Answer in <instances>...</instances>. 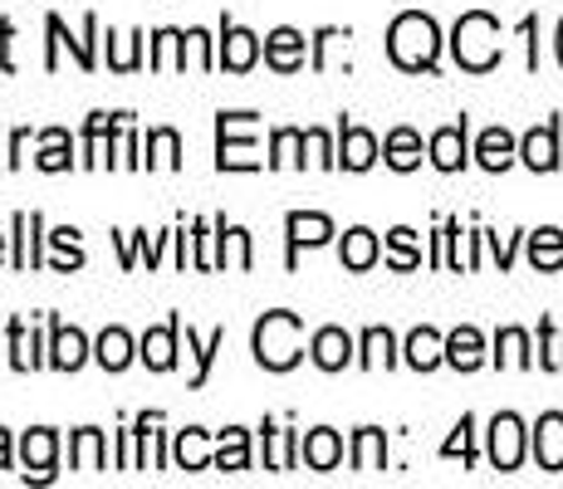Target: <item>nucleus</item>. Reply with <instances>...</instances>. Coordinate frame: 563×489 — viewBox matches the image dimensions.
I'll return each mask as SVG.
<instances>
[{
	"label": "nucleus",
	"instance_id": "1",
	"mask_svg": "<svg viewBox=\"0 0 563 489\" xmlns=\"http://www.w3.org/2000/svg\"><path fill=\"white\" fill-rule=\"evenodd\" d=\"M387 54H393V64H397V69H407V74L437 69V54H441L437 20L421 15V10H407V15H397L393 30H387Z\"/></svg>",
	"mask_w": 563,
	"mask_h": 489
},
{
	"label": "nucleus",
	"instance_id": "2",
	"mask_svg": "<svg viewBox=\"0 0 563 489\" xmlns=\"http://www.w3.org/2000/svg\"><path fill=\"white\" fill-rule=\"evenodd\" d=\"M451 49H456V64L471 74H490L500 64V20L485 15V10H471V15L456 20L451 30Z\"/></svg>",
	"mask_w": 563,
	"mask_h": 489
},
{
	"label": "nucleus",
	"instance_id": "3",
	"mask_svg": "<svg viewBox=\"0 0 563 489\" xmlns=\"http://www.w3.org/2000/svg\"><path fill=\"white\" fill-rule=\"evenodd\" d=\"M299 338H305L299 313H285V309L265 313V319L255 323V357H260V367H269V373H289V367L305 357Z\"/></svg>",
	"mask_w": 563,
	"mask_h": 489
},
{
	"label": "nucleus",
	"instance_id": "4",
	"mask_svg": "<svg viewBox=\"0 0 563 489\" xmlns=\"http://www.w3.org/2000/svg\"><path fill=\"white\" fill-rule=\"evenodd\" d=\"M221 171H251L260 167V157H255V143H251V133H255V113H221Z\"/></svg>",
	"mask_w": 563,
	"mask_h": 489
},
{
	"label": "nucleus",
	"instance_id": "5",
	"mask_svg": "<svg viewBox=\"0 0 563 489\" xmlns=\"http://www.w3.org/2000/svg\"><path fill=\"white\" fill-rule=\"evenodd\" d=\"M525 421L515 416V411H500V416L490 421V465L495 470H519V460H525Z\"/></svg>",
	"mask_w": 563,
	"mask_h": 489
},
{
	"label": "nucleus",
	"instance_id": "6",
	"mask_svg": "<svg viewBox=\"0 0 563 489\" xmlns=\"http://www.w3.org/2000/svg\"><path fill=\"white\" fill-rule=\"evenodd\" d=\"M519 162H525L529 171H559V123L554 118L519 137Z\"/></svg>",
	"mask_w": 563,
	"mask_h": 489
},
{
	"label": "nucleus",
	"instance_id": "7",
	"mask_svg": "<svg viewBox=\"0 0 563 489\" xmlns=\"http://www.w3.org/2000/svg\"><path fill=\"white\" fill-rule=\"evenodd\" d=\"M529 445H534V460L539 470L559 475L563 470V411H544V416L534 421V431H529Z\"/></svg>",
	"mask_w": 563,
	"mask_h": 489
},
{
	"label": "nucleus",
	"instance_id": "8",
	"mask_svg": "<svg viewBox=\"0 0 563 489\" xmlns=\"http://www.w3.org/2000/svg\"><path fill=\"white\" fill-rule=\"evenodd\" d=\"M265 59H269V69L295 74L299 64H305V35H299V30H289V25L269 30V35H265Z\"/></svg>",
	"mask_w": 563,
	"mask_h": 489
},
{
	"label": "nucleus",
	"instance_id": "9",
	"mask_svg": "<svg viewBox=\"0 0 563 489\" xmlns=\"http://www.w3.org/2000/svg\"><path fill=\"white\" fill-rule=\"evenodd\" d=\"M427 152H431V162H437L441 171H461L465 162H471V152H465V118L461 123H451V127H437Z\"/></svg>",
	"mask_w": 563,
	"mask_h": 489
},
{
	"label": "nucleus",
	"instance_id": "10",
	"mask_svg": "<svg viewBox=\"0 0 563 489\" xmlns=\"http://www.w3.org/2000/svg\"><path fill=\"white\" fill-rule=\"evenodd\" d=\"M255 59H260V40L251 35V30H241V25H231V20H225V30H221V64L231 74H245Z\"/></svg>",
	"mask_w": 563,
	"mask_h": 489
},
{
	"label": "nucleus",
	"instance_id": "11",
	"mask_svg": "<svg viewBox=\"0 0 563 489\" xmlns=\"http://www.w3.org/2000/svg\"><path fill=\"white\" fill-rule=\"evenodd\" d=\"M54 451H59V436L54 431H30L25 441H20V455H25V480L35 475V480H49L54 475Z\"/></svg>",
	"mask_w": 563,
	"mask_h": 489
},
{
	"label": "nucleus",
	"instance_id": "12",
	"mask_svg": "<svg viewBox=\"0 0 563 489\" xmlns=\"http://www.w3.org/2000/svg\"><path fill=\"white\" fill-rule=\"evenodd\" d=\"M285 231H289V265H295L299 245H323L333 235V221L329 215H319V211H295L285 221Z\"/></svg>",
	"mask_w": 563,
	"mask_h": 489
},
{
	"label": "nucleus",
	"instance_id": "13",
	"mask_svg": "<svg viewBox=\"0 0 563 489\" xmlns=\"http://www.w3.org/2000/svg\"><path fill=\"white\" fill-rule=\"evenodd\" d=\"M309 353H313V363H319L323 373H339V367L353 363V338L343 329H319L313 333V343H309Z\"/></svg>",
	"mask_w": 563,
	"mask_h": 489
},
{
	"label": "nucleus",
	"instance_id": "14",
	"mask_svg": "<svg viewBox=\"0 0 563 489\" xmlns=\"http://www.w3.org/2000/svg\"><path fill=\"white\" fill-rule=\"evenodd\" d=\"M515 157H519V143L510 137V127H485L481 143H475V162L485 171H505Z\"/></svg>",
	"mask_w": 563,
	"mask_h": 489
},
{
	"label": "nucleus",
	"instance_id": "15",
	"mask_svg": "<svg viewBox=\"0 0 563 489\" xmlns=\"http://www.w3.org/2000/svg\"><path fill=\"white\" fill-rule=\"evenodd\" d=\"M339 162L349 171H367L377 162V137L367 133V127H353V123H343V133H339Z\"/></svg>",
	"mask_w": 563,
	"mask_h": 489
},
{
	"label": "nucleus",
	"instance_id": "16",
	"mask_svg": "<svg viewBox=\"0 0 563 489\" xmlns=\"http://www.w3.org/2000/svg\"><path fill=\"white\" fill-rule=\"evenodd\" d=\"M84 357H89V338H84L79 329H64V323H54V343H49V363L59 367V373H79Z\"/></svg>",
	"mask_w": 563,
	"mask_h": 489
},
{
	"label": "nucleus",
	"instance_id": "17",
	"mask_svg": "<svg viewBox=\"0 0 563 489\" xmlns=\"http://www.w3.org/2000/svg\"><path fill=\"white\" fill-rule=\"evenodd\" d=\"M299 455H305L309 470H333V465L343 460V441H339V431H329V426L309 431L305 445H299Z\"/></svg>",
	"mask_w": 563,
	"mask_h": 489
},
{
	"label": "nucleus",
	"instance_id": "18",
	"mask_svg": "<svg viewBox=\"0 0 563 489\" xmlns=\"http://www.w3.org/2000/svg\"><path fill=\"white\" fill-rule=\"evenodd\" d=\"M177 333H181V323L167 319L162 329H153V333L143 338V363L153 367V373H167V367L177 363Z\"/></svg>",
	"mask_w": 563,
	"mask_h": 489
},
{
	"label": "nucleus",
	"instance_id": "19",
	"mask_svg": "<svg viewBox=\"0 0 563 489\" xmlns=\"http://www.w3.org/2000/svg\"><path fill=\"white\" fill-rule=\"evenodd\" d=\"M407 363L417 367V373H431V367H441V363H446V338H441L437 329H411Z\"/></svg>",
	"mask_w": 563,
	"mask_h": 489
},
{
	"label": "nucleus",
	"instance_id": "20",
	"mask_svg": "<svg viewBox=\"0 0 563 489\" xmlns=\"http://www.w3.org/2000/svg\"><path fill=\"white\" fill-rule=\"evenodd\" d=\"M446 363L456 367V373H475V367L485 363V338H481L475 329L446 333Z\"/></svg>",
	"mask_w": 563,
	"mask_h": 489
},
{
	"label": "nucleus",
	"instance_id": "21",
	"mask_svg": "<svg viewBox=\"0 0 563 489\" xmlns=\"http://www.w3.org/2000/svg\"><path fill=\"white\" fill-rule=\"evenodd\" d=\"M383 162L393 171L421 167V137L411 133V127H393V133H387V143H383Z\"/></svg>",
	"mask_w": 563,
	"mask_h": 489
},
{
	"label": "nucleus",
	"instance_id": "22",
	"mask_svg": "<svg viewBox=\"0 0 563 489\" xmlns=\"http://www.w3.org/2000/svg\"><path fill=\"white\" fill-rule=\"evenodd\" d=\"M529 265L544 269V275L563 269V231L559 225H544V231L529 235Z\"/></svg>",
	"mask_w": 563,
	"mask_h": 489
},
{
	"label": "nucleus",
	"instance_id": "23",
	"mask_svg": "<svg viewBox=\"0 0 563 489\" xmlns=\"http://www.w3.org/2000/svg\"><path fill=\"white\" fill-rule=\"evenodd\" d=\"M377 255H383V245H377L373 231H363V225H353L349 235H343V265L353 269V275H363V269L377 265Z\"/></svg>",
	"mask_w": 563,
	"mask_h": 489
},
{
	"label": "nucleus",
	"instance_id": "24",
	"mask_svg": "<svg viewBox=\"0 0 563 489\" xmlns=\"http://www.w3.org/2000/svg\"><path fill=\"white\" fill-rule=\"evenodd\" d=\"M387 465V436L377 426H363L358 436H353V470H383Z\"/></svg>",
	"mask_w": 563,
	"mask_h": 489
},
{
	"label": "nucleus",
	"instance_id": "25",
	"mask_svg": "<svg viewBox=\"0 0 563 489\" xmlns=\"http://www.w3.org/2000/svg\"><path fill=\"white\" fill-rule=\"evenodd\" d=\"M495 363H500V367H534L529 333L525 329H500V333H495Z\"/></svg>",
	"mask_w": 563,
	"mask_h": 489
},
{
	"label": "nucleus",
	"instance_id": "26",
	"mask_svg": "<svg viewBox=\"0 0 563 489\" xmlns=\"http://www.w3.org/2000/svg\"><path fill=\"white\" fill-rule=\"evenodd\" d=\"M35 231H40V215L35 211H20L15 215V269H35L40 265V241H35Z\"/></svg>",
	"mask_w": 563,
	"mask_h": 489
},
{
	"label": "nucleus",
	"instance_id": "27",
	"mask_svg": "<svg viewBox=\"0 0 563 489\" xmlns=\"http://www.w3.org/2000/svg\"><path fill=\"white\" fill-rule=\"evenodd\" d=\"M69 460H74V470H103V431L84 426L69 441Z\"/></svg>",
	"mask_w": 563,
	"mask_h": 489
},
{
	"label": "nucleus",
	"instance_id": "28",
	"mask_svg": "<svg viewBox=\"0 0 563 489\" xmlns=\"http://www.w3.org/2000/svg\"><path fill=\"white\" fill-rule=\"evenodd\" d=\"M93 357H99L108 373H123V367L133 363V338H128L123 329H108L99 338V347H93Z\"/></svg>",
	"mask_w": 563,
	"mask_h": 489
},
{
	"label": "nucleus",
	"instance_id": "29",
	"mask_svg": "<svg viewBox=\"0 0 563 489\" xmlns=\"http://www.w3.org/2000/svg\"><path fill=\"white\" fill-rule=\"evenodd\" d=\"M216 465H221V470H251V441H245L241 426L221 431V451H216Z\"/></svg>",
	"mask_w": 563,
	"mask_h": 489
},
{
	"label": "nucleus",
	"instance_id": "30",
	"mask_svg": "<svg viewBox=\"0 0 563 489\" xmlns=\"http://www.w3.org/2000/svg\"><path fill=\"white\" fill-rule=\"evenodd\" d=\"M172 64L187 69V35H177V30H157L153 35V69H172Z\"/></svg>",
	"mask_w": 563,
	"mask_h": 489
},
{
	"label": "nucleus",
	"instance_id": "31",
	"mask_svg": "<svg viewBox=\"0 0 563 489\" xmlns=\"http://www.w3.org/2000/svg\"><path fill=\"white\" fill-rule=\"evenodd\" d=\"M387 265H393V269H417V265H421L417 231H407V225H397V231L387 235Z\"/></svg>",
	"mask_w": 563,
	"mask_h": 489
},
{
	"label": "nucleus",
	"instance_id": "32",
	"mask_svg": "<svg viewBox=\"0 0 563 489\" xmlns=\"http://www.w3.org/2000/svg\"><path fill=\"white\" fill-rule=\"evenodd\" d=\"M177 465L181 470H206L211 465V451H206V431H197V426H187L177 436Z\"/></svg>",
	"mask_w": 563,
	"mask_h": 489
},
{
	"label": "nucleus",
	"instance_id": "33",
	"mask_svg": "<svg viewBox=\"0 0 563 489\" xmlns=\"http://www.w3.org/2000/svg\"><path fill=\"white\" fill-rule=\"evenodd\" d=\"M397 363V343L387 329H367L363 333V367H393Z\"/></svg>",
	"mask_w": 563,
	"mask_h": 489
},
{
	"label": "nucleus",
	"instance_id": "34",
	"mask_svg": "<svg viewBox=\"0 0 563 489\" xmlns=\"http://www.w3.org/2000/svg\"><path fill=\"white\" fill-rule=\"evenodd\" d=\"M177 162H181V137L172 127H157L147 137V167H177Z\"/></svg>",
	"mask_w": 563,
	"mask_h": 489
},
{
	"label": "nucleus",
	"instance_id": "35",
	"mask_svg": "<svg viewBox=\"0 0 563 489\" xmlns=\"http://www.w3.org/2000/svg\"><path fill=\"white\" fill-rule=\"evenodd\" d=\"M40 171H69V133H59V127H49L45 133V147H40Z\"/></svg>",
	"mask_w": 563,
	"mask_h": 489
},
{
	"label": "nucleus",
	"instance_id": "36",
	"mask_svg": "<svg viewBox=\"0 0 563 489\" xmlns=\"http://www.w3.org/2000/svg\"><path fill=\"white\" fill-rule=\"evenodd\" d=\"M10 363L20 367V373H30V367H40V347H35V333H25V323H10Z\"/></svg>",
	"mask_w": 563,
	"mask_h": 489
},
{
	"label": "nucleus",
	"instance_id": "37",
	"mask_svg": "<svg viewBox=\"0 0 563 489\" xmlns=\"http://www.w3.org/2000/svg\"><path fill=\"white\" fill-rule=\"evenodd\" d=\"M309 143H305V133H299V127H279L275 133V157H269V167H289V162H299V167H305V157H299V152H305Z\"/></svg>",
	"mask_w": 563,
	"mask_h": 489
},
{
	"label": "nucleus",
	"instance_id": "38",
	"mask_svg": "<svg viewBox=\"0 0 563 489\" xmlns=\"http://www.w3.org/2000/svg\"><path fill=\"white\" fill-rule=\"evenodd\" d=\"M221 343H225V329H216L206 343H197V333L187 329V353H197V377H191V387H201V382H206V373H211V357L221 353Z\"/></svg>",
	"mask_w": 563,
	"mask_h": 489
},
{
	"label": "nucleus",
	"instance_id": "39",
	"mask_svg": "<svg viewBox=\"0 0 563 489\" xmlns=\"http://www.w3.org/2000/svg\"><path fill=\"white\" fill-rule=\"evenodd\" d=\"M265 441H269V470H289V465H295V431H275L265 421Z\"/></svg>",
	"mask_w": 563,
	"mask_h": 489
},
{
	"label": "nucleus",
	"instance_id": "40",
	"mask_svg": "<svg viewBox=\"0 0 563 489\" xmlns=\"http://www.w3.org/2000/svg\"><path fill=\"white\" fill-rule=\"evenodd\" d=\"M539 367H549V373H563V333L554 323H539Z\"/></svg>",
	"mask_w": 563,
	"mask_h": 489
},
{
	"label": "nucleus",
	"instance_id": "41",
	"mask_svg": "<svg viewBox=\"0 0 563 489\" xmlns=\"http://www.w3.org/2000/svg\"><path fill=\"white\" fill-rule=\"evenodd\" d=\"M471 431H475V416H461L456 436L441 445V455H446V460H456V455H461L465 465H475V436H471Z\"/></svg>",
	"mask_w": 563,
	"mask_h": 489
},
{
	"label": "nucleus",
	"instance_id": "42",
	"mask_svg": "<svg viewBox=\"0 0 563 489\" xmlns=\"http://www.w3.org/2000/svg\"><path fill=\"white\" fill-rule=\"evenodd\" d=\"M49 241H54V249H59V269H79V265H84L79 231H69V225H64V231H54Z\"/></svg>",
	"mask_w": 563,
	"mask_h": 489
},
{
	"label": "nucleus",
	"instance_id": "43",
	"mask_svg": "<svg viewBox=\"0 0 563 489\" xmlns=\"http://www.w3.org/2000/svg\"><path fill=\"white\" fill-rule=\"evenodd\" d=\"M305 143H309V152H313V162H319V167H339V157H333L329 133H319V127H309V133H305Z\"/></svg>",
	"mask_w": 563,
	"mask_h": 489
},
{
	"label": "nucleus",
	"instance_id": "44",
	"mask_svg": "<svg viewBox=\"0 0 563 489\" xmlns=\"http://www.w3.org/2000/svg\"><path fill=\"white\" fill-rule=\"evenodd\" d=\"M231 255H235V265L241 269H251V235L235 231V225H231Z\"/></svg>",
	"mask_w": 563,
	"mask_h": 489
},
{
	"label": "nucleus",
	"instance_id": "45",
	"mask_svg": "<svg viewBox=\"0 0 563 489\" xmlns=\"http://www.w3.org/2000/svg\"><path fill=\"white\" fill-rule=\"evenodd\" d=\"M490 249H495V259H500V269L515 265V241H500V235H490Z\"/></svg>",
	"mask_w": 563,
	"mask_h": 489
},
{
	"label": "nucleus",
	"instance_id": "46",
	"mask_svg": "<svg viewBox=\"0 0 563 489\" xmlns=\"http://www.w3.org/2000/svg\"><path fill=\"white\" fill-rule=\"evenodd\" d=\"M0 470H10V431H0Z\"/></svg>",
	"mask_w": 563,
	"mask_h": 489
},
{
	"label": "nucleus",
	"instance_id": "47",
	"mask_svg": "<svg viewBox=\"0 0 563 489\" xmlns=\"http://www.w3.org/2000/svg\"><path fill=\"white\" fill-rule=\"evenodd\" d=\"M554 49H559V64H563V20H559V35H554Z\"/></svg>",
	"mask_w": 563,
	"mask_h": 489
},
{
	"label": "nucleus",
	"instance_id": "48",
	"mask_svg": "<svg viewBox=\"0 0 563 489\" xmlns=\"http://www.w3.org/2000/svg\"><path fill=\"white\" fill-rule=\"evenodd\" d=\"M0 259H5V235H0Z\"/></svg>",
	"mask_w": 563,
	"mask_h": 489
}]
</instances>
